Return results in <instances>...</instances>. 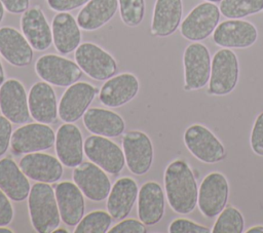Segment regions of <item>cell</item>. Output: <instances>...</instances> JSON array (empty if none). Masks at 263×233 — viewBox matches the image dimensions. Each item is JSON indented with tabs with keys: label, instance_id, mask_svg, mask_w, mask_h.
<instances>
[{
	"label": "cell",
	"instance_id": "cell-1",
	"mask_svg": "<svg viewBox=\"0 0 263 233\" xmlns=\"http://www.w3.org/2000/svg\"><path fill=\"white\" fill-rule=\"evenodd\" d=\"M163 184L166 200L173 211L188 215L195 209L198 185L192 168L185 159L177 158L167 164Z\"/></svg>",
	"mask_w": 263,
	"mask_h": 233
},
{
	"label": "cell",
	"instance_id": "cell-2",
	"mask_svg": "<svg viewBox=\"0 0 263 233\" xmlns=\"http://www.w3.org/2000/svg\"><path fill=\"white\" fill-rule=\"evenodd\" d=\"M28 208L33 228L39 233L53 232L61 223L55 193L48 183L38 182L31 187Z\"/></svg>",
	"mask_w": 263,
	"mask_h": 233
},
{
	"label": "cell",
	"instance_id": "cell-3",
	"mask_svg": "<svg viewBox=\"0 0 263 233\" xmlns=\"http://www.w3.org/2000/svg\"><path fill=\"white\" fill-rule=\"evenodd\" d=\"M183 141L191 155L200 162L215 164L227 156L223 143L210 128L200 123L189 125L184 131Z\"/></svg>",
	"mask_w": 263,
	"mask_h": 233
},
{
	"label": "cell",
	"instance_id": "cell-4",
	"mask_svg": "<svg viewBox=\"0 0 263 233\" xmlns=\"http://www.w3.org/2000/svg\"><path fill=\"white\" fill-rule=\"evenodd\" d=\"M239 79V64L230 48L219 49L213 56L208 93L224 96L231 93Z\"/></svg>",
	"mask_w": 263,
	"mask_h": 233
},
{
	"label": "cell",
	"instance_id": "cell-5",
	"mask_svg": "<svg viewBox=\"0 0 263 233\" xmlns=\"http://www.w3.org/2000/svg\"><path fill=\"white\" fill-rule=\"evenodd\" d=\"M229 198V182L220 171L208 173L198 187L197 206L201 215L208 219L216 218L227 205Z\"/></svg>",
	"mask_w": 263,
	"mask_h": 233
},
{
	"label": "cell",
	"instance_id": "cell-6",
	"mask_svg": "<svg viewBox=\"0 0 263 233\" xmlns=\"http://www.w3.org/2000/svg\"><path fill=\"white\" fill-rule=\"evenodd\" d=\"M184 89L199 90L210 80L212 60L208 47L199 42L186 46L183 53Z\"/></svg>",
	"mask_w": 263,
	"mask_h": 233
},
{
	"label": "cell",
	"instance_id": "cell-7",
	"mask_svg": "<svg viewBox=\"0 0 263 233\" xmlns=\"http://www.w3.org/2000/svg\"><path fill=\"white\" fill-rule=\"evenodd\" d=\"M74 57L82 72L95 80H107L117 72L115 59L92 42L81 43L76 48Z\"/></svg>",
	"mask_w": 263,
	"mask_h": 233
},
{
	"label": "cell",
	"instance_id": "cell-8",
	"mask_svg": "<svg viewBox=\"0 0 263 233\" xmlns=\"http://www.w3.org/2000/svg\"><path fill=\"white\" fill-rule=\"evenodd\" d=\"M35 72L45 82L60 87H68L82 76L76 62L52 53L43 54L36 61Z\"/></svg>",
	"mask_w": 263,
	"mask_h": 233
},
{
	"label": "cell",
	"instance_id": "cell-9",
	"mask_svg": "<svg viewBox=\"0 0 263 233\" xmlns=\"http://www.w3.org/2000/svg\"><path fill=\"white\" fill-rule=\"evenodd\" d=\"M220 8L213 2H202L196 5L181 23V35L198 42L212 35L220 21Z\"/></svg>",
	"mask_w": 263,
	"mask_h": 233
},
{
	"label": "cell",
	"instance_id": "cell-10",
	"mask_svg": "<svg viewBox=\"0 0 263 233\" xmlns=\"http://www.w3.org/2000/svg\"><path fill=\"white\" fill-rule=\"evenodd\" d=\"M122 150L129 171L142 176L149 171L153 163V145L147 133L141 130H129L123 134Z\"/></svg>",
	"mask_w": 263,
	"mask_h": 233
},
{
	"label": "cell",
	"instance_id": "cell-11",
	"mask_svg": "<svg viewBox=\"0 0 263 233\" xmlns=\"http://www.w3.org/2000/svg\"><path fill=\"white\" fill-rule=\"evenodd\" d=\"M86 157L110 174L119 173L125 164L123 150L103 135H90L84 142Z\"/></svg>",
	"mask_w": 263,
	"mask_h": 233
},
{
	"label": "cell",
	"instance_id": "cell-12",
	"mask_svg": "<svg viewBox=\"0 0 263 233\" xmlns=\"http://www.w3.org/2000/svg\"><path fill=\"white\" fill-rule=\"evenodd\" d=\"M55 142L53 129L45 123H28L16 128L11 135L14 154H28L50 149Z\"/></svg>",
	"mask_w": 263,
	"mask_h": 233
},
{
	"label": "cell",
	"instance_id": "cell-13",
	"mask_svg": "<svg viewBox=\"0 0 263 233\" xmlns=\"http://www.w3.org/2000/svg\"><path fill=\"white\" fill-rule=\"evenodd\" d=\"M98 93V88L87 82H75L63 93L58 105L62 121L73 123L83 117Z\"/></svg>",
	"mask_w": 263,
	"mask_h": 233
},
{
	"label": "cell",
	"instance_id": "cell-14",
	"mask_svg": "<svg viewBox=\"0 0 263 233\" xmlns=\"http://www.w3.org/2000/svg\"><path fill=\"white\" fill-rule=\"evenodd\" d=\"M0 110L14 124H26L30 121L26 89L17 79H7L0 85Z\"/></svg>",
	"mask_w": 263,
	"mask_h": 233
},
{
	"label": "cell",
	"instance_id": "cell-15",
	"mask_svg": "<svg viewBox=\"0 0 263 233\" xmlns=\"http://www.w3.org/2000/svg\"><path fill=\"white\" fill-rule=\"evenodd\" d=\"M258 38L257 28L240 18H229L216 27L213 33L214 43L224 48H248Z\"/></svg>",
	"mask_w": 263,
	"mask_h": 233
},
{
	"label": "cell",
	"instance_id": "cell-16",
	"mask_svg": "<svg viewBox=\"0 0 263 233\" xmlns=\"http://www.w3.org/2000/svg\"><path fill=\"white\" fill-rule=\"evenodd\" d=\"M73 181L84 196L97 202L106 199L111 190L106 171L93 162H82L74 167Z\"/></svg>",
	"mask_w": 263,
	"mask_h": 233
},
{
	"label": "cell",
	"instance_id": "cell-17",
	"mask_svg": "<svg viewBox=\"0 0 263 233\" xmlns=\"http://www.w3.org/2000/svg\"><path fill=\"white\" fill-rule=\"evenodd\" d=\"M140 83L133 73H121L112 76L102 85L100 102L110 108H117L130 102L139 92Z\"/></svg>",
	"mask_w": 263,
	"mask_h": 233
},
{
	"label": "cell",
	"instance_id": "cell-18",
	"mask_svg": "<svg viewBox=\"0 0 263 233\" xmlns=\"http://www.w3.org/2000/svg\"><path fill=\"white\" fill-rule=\"evenodd\" d=\"M55 153L67 167H76L83 160L84 143L80 129L73 123L62 124L55 133Z\"/></svg>",
	"mask_w": 263,
	"mask_h": 233
},
{
	"label": "cell",
	"instance_id": "cell-19",
	"mask_svg": "<svg viewBox=\"0 0 263 233\" xmlns=\"http://www.w3.org/2000/svg\"><path fill=\"white\" fill-rule=\"evenodd\" d=\"M22 33L33 49L43 51L52 43V31L40 6L29 7L21 17Z\"/></svg>",
	"mask_w": 263,
	"mask_h": 233
},
{
	"label": "cell",
	"instance_id": "cell-20",
	"mask_svg": "<svg viewBox=\"0 0 263 233\" xmlns=\"http://www.w3.org/2000/svg\"><path fill=\"white\" fill-rule=\"evenodd\" d=\"M63 163L52 155L33 152L22 157L20 167L24 173L37 182L55 183L63 174Z\"/></svg>",
	"mask_w": 263,
	"mask_h": 233
},
{
	"label": "cell",
	"instance_id": "cell-21",
	"mask_svg": "<svg viewBox=\"0 0 263 233\" xmlns=\"http://www.w3.org/2000/svg\"><path fill=\"white\" fill-rule=\"evenodd\" d=\"M31 117L37 122L50 124L58 119L57 96L51 85L45 81L32 85L28 96Z\"/></svg>",
	"mask_w": 263,
	"mask_h": 233
},
{
	"label": "cell",
	"instance_id": "cell-22",
	"mask_svg": "<svg viewBox=\"0 0 263 233\" xmlns=\"http://www.w3.org/2000/svg\"><path fill=\"white\" fill-rule=\"evenodd\" d=\"M165 211L162 187L155 181L144 183L138 193V217L147 226L157 224Z\"/></svg>",
	"mask_w": 263,
	"mask_h": 233
},
{
	"label": "cell",
	"instance_id": "cell-23",
	"mask_svg": "<svg viewBox=\"0 0 263 233\" xmlns=\"http://www.w3.org/2000/svg\"><path fill=\"white\" fill-rule=\"evenodd\" d=\"M54 193L62 221L68 226H76L84 215L83 193L75 183L69 181L57 184Z\"/></svg>",
	"mask_w": 263,
	"mask_h": 233
},
{
	"label": "cell",
	"instance_id": "cell-24",
	"mask_svg": "<svg viewBox=\"0 0 263 233\" xmlns=\"http://www.w3.org/2000/svg\"><path fill=\"white\" fill-rule=\"evenodd\" d=\"M0 54L15 67H26L33 61V47L23 33L12 27L0 28Z\"/></svg>",
	"mask_w": 263,
	"mask_h": 233
},
{
	"label": "cell",
	"instance_id": "cell-25",
	"mask_svg": "<svg viewBox=\"0 0 263 233\" xmlns=\"http://www.w3.org/2000/svg\"><path fill=\"white\" fill-rule=\"evenodd\" d=\"M137 182L129 177L119 178L111 187L107 197V209L115 220L125 219L138 198Z\"/></svg>",
	"mask_w": 263,
	"mask_h": 233
},
{
	"label": "cell",
	"instance_id": "cell-26",
	"mask_svg": "<svg viewBox=\"0 0 263 233\" xmlns=\"http://www.w3.org/2000/svg\"><path fill=\"white\" fill-rule=\"evenodd\" d=\"M182 15V0H156L151 21V34L156 37L174 34L181 25Z\"/></svg>",
	"mask_w": 263,
	"mask_h": 233
},
{
	"label": "cell",
	"instance_id": "cell-27",
	"mask_svg": "<svg viewBox=\"0 0 263 233\" xmlns=\"http://www.w3.org/2000/svg\"><path fill=\"white\" fill-rule=\"evenodd\" d=\"M52 41L61 54H68L80 45L81 31L77 20L69 12H58L51 23Z\"/></svg>",
	"mask_w": 263,
	"mask_h": 233
},
{
	"label": "cell",
	"instance_id": "cell-28",
	"mask_svg": "<svg viewBox=\"0 0 263 233\" xmlns=\"http://www.w3.org/2000/svg\"><path fill=\"white\" fill-rule=\"evenodd\" d=\"M0 189L13 201L25 200L31 190L28 177L9 157L0 159Z\"/></svg>",
	"mask_w": 263,
	"mask_h": 233
},
{
	"label": "cell",
	"instance_id": "cell-29",
	"mask_svg": "<svg viewBox=\"0 0 263 233\" xmlns=\"http://www.w3.org/2000/svg\"><path fill=\"white\" fill-rule=\"evenodd\" d=\"M83 124L89 132L107 138L118 137L125 129L124 120L119 114L103 108L88 109L83 115Z\"/></svg>",
	"mask_w": 263,
	"mask_h": 233
},
{
	"label": "cell",
	"instance_id": "cell-30",
	"mask_svg": "<svg viewBox=\"0 0 263 233\" xmlns=\"http://www.w3.org/2000/svg\"><path fill=\"white\" fill-rule=\"evenodd\" d=\"M117 8L118 0H89L79 11L77 23L82 30H98L115 15Z\"/></svg>",
	"mask_w": 263,
	"mask_h": 233
},
{
	"label": "cell",
	"instance_id": "cell-31",
	"mask_svg": "<svg viewBox=\"0 0 263 233\" xmlns=\"http://www.w3.org/2000/svg\"><path fill=\"white\" fill-rule=\"evenodd\" d=\"M245 230V219L238 208L226 205L217 216L212 233H241Z\"/></svg>",
	"mask_w": 263,
	"mask_h": 233
},
{
	"label": "cell",
	"instance_id": "cell-32",
	"mask_svg": "<svg viewBox=\"0 0 263 233\" xmlns=\"http://www.w3.org/2000/svg\"><path fill=\"white\" fill-rule=\"evenodd\" d=\"M220 12L227 18H242L263 10V0H222Z\"/></svg>",
	"mask_w": 263,
	"mask_h": 233
},
{
	"label": "cell",
	"instance_id": "cell-33",
	"mask_svg": "<svg viewBox=\"0 0 263 233\" xmlns=\"http://www.w3.org/2000/svg\"><path fill=\"white\" fill-rule=\"evenodd\" d=\"M111 215L104 210H93L84 216L76 225L75 233H106L111 226Z\"/></svg>",
	"mask_w": 263,
	"mask_h": 233
},
{
	"label": "cell",
	"instance_id": "cell-34",
	"mask_svg": "<svg viewBox=\"0 0 263 233\" xmlns=\"http://www.w3.org/2000/svg\"><path fill=\"white\" fill-rule=\"evenodd\" d=\"M120 17L128 27L139 26L145 15V0H118Z\"/></svg>",
	"mask_w": 263,
	"mask_h": 233
},
{
	"label": "cell",
	"instance_id": "cell-35",
	"mask_svg": "<svg viewBox=\"0 0 263 233\" xmlns=\"http://www.w3.org/2000/svg\"><path fill=\"white\" fill-rule=\"evenodd\" d=\"M170 233H212V229L186 218L175 219L168 226Z\"/></svg>",
	"mask_w": 263,
	"mask_h": 233
},
{
	"label": "cell",
	"instance_id": "cell-36",
	"mask_svg": "<svg viewBox=\"0 0 263 233\" xmlns=\"http://www.w3.org/2000/svg\"><path fill=\"white\" fill-rule=\"evenodd\" d=\"M250 146L256 155L263 157V111L257 115L254 121L250 134Z\"/></svg>",
	"mask_w": 263,
	"mask_h": 233
},
{
	"label": "cell",
	"instance_id": "cell-37",
	"mask_svg": "<svg viewBox=\"0 0 263 233\" xmlns=\"http://www.w3.org/2000/svg\"><path fill=\"white\" fill-rule=\"evenodd\" d=\"M109 233H146V225L142 221L127 219L119 222L108 231Z\"/></svg>",
	"mask_w": 263,
	"mask_h": 233
},
{
	"label": "cell",
	"instance_id": "cell-38",
	"mask_svg": "<svg viewBox=\"0 0 263 233\" xmlns=\"http://www.w3.org/2000/svg\"><path fill=\"white\" fill-rule=\"evenodd\" d=\"M12 126L11 121L5 116H0V156H2L8 149L11 142Z\"/></svg>",
	"mask_w": 263,
	"mask_h": 233
},
{
	"label": "cell",
	"instance_id": "cell-39",
	"mask_svg": "<svg viewBox=\"0 0 263 233\" xmlns=\"http://www.w3.org/2000/svg\"><path fill=\"white\" fill-rule=\"evenodd\" d=\"M89 0H46L50 9L58 12H68L85 5Z\"/></svg>",
	"mask_w": 263,
	"mask_h": 233
},
{
	"label": "cell",
	"instance_id": "cell-40",
	"mask_svg": "<svg viewBox=\"0 0 263 233\" xmlns=\"http://www.w3.org/2000/svg\"><path fill=\"white\" fill-rule=\"evenodd\" d=\"M9 197L0 189V226H7L13 219V207Z\"/></svg>",
	"mask_w": 263,
	"mask_h": 233
},
{
	"label": "cell",
	"instance_id": "cell-41",
	"mask_svg": "<svg viewBox=\"0 0 263 233\" xmlns=\"http://www.w3.org/2000/svg\"><path fill=\"white\" fill-rule=\"evenodd\" d=\"M4 6V8L14 14L23 13L29 8L30 0H0Z\"/></svg>",
	"mask_w": 263,
	"mask_h": 233
},
{
	"label": "cell",
	"instance_id": "cell-42",
	"mask_svg": "<svg viewBox=\"0 0 263 233\" xmlns=\"http://www.w3.org/2000/svg\"><path fill=\"white\" fill-rule=\"evenodd\" d=\"M246 232L247 233H263V226L262 225L252 226Z\"/></svg>",
	"mask_w": 263,
	"mask_h": 233
},
{
	"label": "cell",
	"instance_id": "cell-43",
	"mask_svg": "<svg viewBox=\"0 0 263 233\" xmlns=\"http://www.w3.org/2000/svg\"><path fill=\"white\" fill-rule=\"evenodd\" d=\"M5 81V74H4V69L1 63V59H0V85Z\"/></svg>",
	"mask_w": 263,
	"mask_h": 233
},
{
	"label": "cell",
	"instance_id": "cell-44",
	"mask_svg": "<svg viewBox=\"0 0 263 233\" xmlns=\"http://www.w3.org/2000/svg\"><path fill=\"white\" fill-rule=\"evenodd\" d=\"M13 231L11 229H8L5 226H0V233H12Z\"/></svg>",
	"mask_w": 263,
	"mask_h": 233
},
{
	"label": "cell",
	"instance_id": "cell-45",
	"mask_svg": "<svg viewBox=\"0 0 263 233\" xmlns=\"http://www.w3.org/2000/svg\"><path fill=\"white\" fill-rule=\"evenodd\" d=\"M4 6H3V4H2V2L0 1V23L2 22V20H3V17H4Z\"/></svg>",
	"mask_w": 263,
	"mask_h": 233
},
{
	"label": "cell",
	"instance_id": "cell-46",
	"mask_svg": "<svg viewBox=\"0 0 263 233\" xmlns=\"http://www.w3.org/2000/svg\"><path fill=\"white\" fill-rule=\"evenodd\" d=\"M53 232H64V233H68V231L65 230V229H55Z\"/></svg>",
	"mask_w": 263,
	"mask_h": 233
},
{
	"label": "cell",
	"instance_id": "cell-47",
	"mask_svg": "<svg viewBox=\"0 0 263 233\" xmlns=\"http://www.w3.org/2000/svg\"><path fill=\"white\" fill-rule=\"evenodd\" d=\"M208 2H213V3H216V2H221L222 0H205Z\"/></svg>",
	"mask_w": 263,
	"mask_h": 233
}]
</instances>
